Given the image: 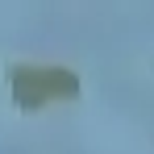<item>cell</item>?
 Segmentation results:
<instances>
[{"label":"cell","mask_w":154,"mask_h":154,"mask_svg":"<svg viewBox=\"0 0 154 154\" xmlns=\"http://www.w3.org/2000/svg\"><path fill=\"white\" fill-rule=\"evenodd\" d=\"M13 83V100L21 108H42L46 100H71L79 96V75L71 67H13L8 71Z\"/></svg>","instance_id":"6da1fadb"}]
</instances>
